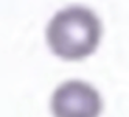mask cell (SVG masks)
Returning a JSON list of instances; mask_svg holds the SVG:
<instances>
[{"instance_id": "1", "label": "cell", "mask_w": 129, "mask_h": 117, "mask_svg": "<svg viewBox=\"0 0 129 117\" xmlns=\"http://www.w3.org/2000/svg\"><path fill=\"white\" fill-rule=\"evenodd\" d=\"M99 17L84 6H69L50 19L45 39L50 50L64 61H81L92 55L102 40Z\"/></svg>"}, {"instance_id": "2", "label": "cell", "mask_w": 129, "mask_h": 117, "mask_svg": "<svg viewBox=\"0 0 129 117\" xmlns=\"http://www.w3.org/2000/svg\"><path fill=\"white\" fill-rule=\"evenodd\" d=\"M52 117H100L104 101L98 88L84 80H66L50 97Z\"/></svg>"}]
</instances>
